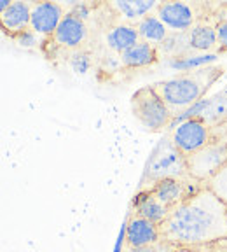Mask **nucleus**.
Listing matches in <instances>:
<instances>
[{
	"mask_svg": "<svg viewBox=\"0 0 227 252\" xmlns=\"http://www.w3.org/2000/svg\"><path fill=\"white\" fill-rule=\"evenodd\" d=\"M189 35V47L191 53H208L212 51L213 47L219 46L217 42V30L215 27L208 23H196L191 30L187 32Z\"/></svg>",
	"mask_w": 227,
	"mask_h": 252,
	"instance_id": "obj_17",
	"label": "nucleus"
},
{
	"mask_svg": "<svg viewBox=\"0 0 227 252\" xmlns=\"http://www.w3.org/2000/svg\"><path fill=\"white\" fill-rule=\"evenodd\" d=\"M194 184H201V182L194 181L192 177L189 179H163V181L156 182L150 189V193L157 198L163 205H166L170 210L173 207L184 201L187 196L194 194L198 189H201L203 186H194Z\"/></svg>",
	"mask_w": 227,
	"mask_h": 252,
	"instance_id": "obj_7",
	"label": "nucleus"
},
{
	"mask_svg": "<svg viewBox=\"0 0 227 252\" xmlns=\"http://www.w3.org/2000/svg\"><path fill=\"white\" fill-rule=\"evenodd\" d=\"M65 14L67 12L63 11L61 5L56 4V2H37V4H31L30 28L42 37H53Z\"/></svg>",
	"mask_w": 227,
	"mask_h": 252,
	"instance_id": "obj_9",
	"label": "nucleus"
},
{
	"mask_svg": "<svg viewBox=\"0 0 227 252\" xmlns=\"http://www.w3.org/2000/svg\"><path fill=\"white\" fill-rule=\"evenodd\" d=\"M159 231L175 247H212L227 240V205L203 186L173 207Z\"/></svg>",
	"mask_w": 227,
	"mask_h": 252,
	"instance_id": "obj_1",
	"label": "nucleus"
},
{
	"mask_svg": "<svg viewBox=\"0 0 227 252\" xmlns=\"http://www.w3.org/2000/svg\"><path fill=\"white\" fill-rule=\"evenodd\" d=\"M199 119H203L210 128L227 125V93L220 91L210 96V103Z\"/></svg>",
	"mask_w": 227,
	"mask_h": 252,
	"instance_id": "obj_19",
	"label": "nucleus"
},
{
	"mask_svg": "<svg viewBox=\"0 0 227 252\" xmlns=\"http://www.w3.org/2000/svg\"><path fill=\"white\" fill-rule=\"evenodd\" d=\"M157 242H161L159 226L135 214L129 217L128 226H126V247H147Z\"/></svg>",
	"mask_w": 227,
	"mask_h": 252,
	"instance_id": "obj_10",
	"label": "nucleus"
},
{
	"mask_svg": "<svg viewBox=\"0 0 227 252\" xmlns=\"http://www.w3.org/2000/svg\"><path fill=\"white\" fill-rule=\"evenodd\" d=\"M161 2L156 0H114L110 7L126 21H137L140 23L143 18L154 14Z\"/></svg>",
	"mask_w": 227,
	"mask_h": 252,
	"instance_id": "obj_14",
	"label": "nucleus"
},
{
	"mask_svg": "<svg viewBox=\"0 0 227 252\" xmlns=\"http://www.w3.org/2000/svg\"><path fill=\"white\" fill-rule=\"evenodd\" d=\"M175 245L168 244V242L161 240L154 245H147V247H138V249H133V247H126L124 252H173L175 251Z\"/></svg>",
	"mask_w": 227,
	"mask_h": 252,
	"instance_id": "obj_24",
	"label": "nucleus"
},
{
	"mask_svg": "<svg viewBox=\"0 0 227 252\" xmlns=\"http://www.w3.org/2000/svg\"><path fill=\"white\" fill-rule=\"evenodd\" d=\"M121 65L128 68H142V67H149L157 62V49L156 46L149 42H137L133 47H129L128 51H124L121 56Z\"/></svg>",
	"mask_w": 227,
	"mask_h": 252,
	"instance_id": "obj_16",
	"label": "nucleus"
},
{
	"mask_svg": "<svg viewBox=\"0 0 227 252\" xmlns=\"http://www.w3.org/2000/svg\"><path fill=\"white\" fill-rule=\"evenodd\" d=\"M72 14L74 16H77L79 20H86L87 16H89V5L87 4H81V2H79V4H74V7H72Z\"/></svg>",
	"mask_w": 227,
	"mask_h": 252,
	"instance_id": "obj_26",
	"label": "nucleus"
},
{
	"mask_svg": "<svg viewBox=\"0 0 227 252\" xmlns=\"http://www.w3.org/2000/svg\"><path fill=\"white\" fill-rule=\"evenodd\" d=\"M137 30L140 33V40L152 44V46H161L168 37V28L157 18L156 12L143 18L140 23H137Z\"/></svg>",
	"mask_w": 227,
	"mask_h": 252,
	"instance_id": "obj_18",
	"label": "nucleus"
},
{
	"mask_svg": "<svg viewBox=\"0 0 227 252\" xmlns=\"http://www.w3.org/2000/svg\"><path fill=\"white\" fill-rule=\"evenodd\" d=\"M217 30V42H219L220 49H226L227 51V20H222L215 25Z\"/></svg>",
	"mask_w": 227,
	"mask_h": 252,
	"instance_id": "obj_25",
	"label": "nucleus"
},
{
	"mask_svg": "<svg viewBox=\"0 0 227 252\" xmlns=\"http://www.w3.org/2000/svg\"><path fill=\"white\" fill-rule=\"evenodd\" d=\"M204 186H206L210 191H213V193L227 205V165L222 166Z\"/></svg>",
	"mask_w": 227,
	"mask_h": 252,
	"instance_id": "obj_21",
	"label": "nucleus"
},
{
	"mask_svg": "<svg viewBox=\"0 0 227 252\" xmlns=\"http://www.w3.org/2000/svg\"><path fill=\"white\" fill-rule=\"evenodd\" d=\"M156 14L171 33H184L196 25L194 7L185 2H161Z\"/></svg>",
	"mask_w": 227,
	"mask_h": 252,
	"instance_id": "obj_8",
	"label": "nucleus"
},
{
	"mask_svg": "<svg viewBox=\"0 0 227 252\" xmlns=\"http://www.w3.org/2000/svg\"><path fill=\"white\" fill-rule=\"evenodd\" d=\"M86 37H87L86 23L83 20H79L77 16H74L72 12H67V14L63 16L59 27L56 28L53 40L61 47L74 49V47L81 46L86 40Z\"/></svg>",
	"mask_w": 227,
	"mask_h": 252,
	"instance_id": "obj_11",
	"label": "nucleus"
},
{
	"mask_svg": "<svg viewBox=\"0 0 227 252\" xmlns=\"http://www.w3.org/2000/svg\"><path fill=\"white\" fill-rule=\"evenodd\" d=\"M187 170V156L180 153L173 146L170 135H166L163 140L154 147L152 154L149 156V161L145 166L143 179H142L140 191H147L156 182L163 179H189Z\"/></svg>",
	"mask_w": 227,
	"mask_h": 252,
	"instance_id": "obj_3",
	"label": "nucleus"
},
{
	"mask_svg": "<svg viewBox=\"0 0 227 252\" xmlns=\"http://www.w3.org/2000/svg\"><path fill=\"white\" fill-rule=\"evenodd\" d=\"M131 112L149 131H161L170 128L173 123L171 110L154 86H143L135 91L131 96Z\"/></svg>",
	"mask_w": 227,
	"mask_h": 252,
	"instance_id": "obj_5",
	"label": "nucleus"
},
{
	"mask_svg": "<svg viewBox=\"0 0 227 252\" xmlns=\"http://www.w3.org/2000/svg\"><path fill=\"white\" fill-rule=\"evenodd\" d=\"M68 65L75 74H87L93 67V56L87 51H74L68 56Z\"/></svg>",
	"mask_w": 227,
	"mask_h": 252,
	"instance_id": "obj_22",
	"label": "nucleus"
},
{
	"mask_svg": "<svg viewBox=\"0 0 227 252\" xmlns=\"http://www.w3.org/2000/svg\"><path fill=\"white\" fill-rule=\"evenodd\" d=\"M133 209H135V216L143 217V219L150 220V222H154L157 226L163 224L168 219L170 212H171L150 191H140L137 194V198L133 201Z\"/></svg>",
	"mask_w": 227,
	"mask_h": 252,
	"instance_id": "obj_12",
	"label": "nucleus"
},
{
	"mask_svg": "<svg viewBox=\"0 0 227 252\" xmlns=\"http://www.w3.org/2000/svg\"><path fill=\"white\" fill-rule=\"evenodd\" d=\"M40 37L37 32H33L31 28H28V30L21 32V33H18V35L14 37L16 44L20 47H25V49H31V47H37L40 42Z\"/></svg>",
	"mask_w": 227,
	"mask_h": 252,
	"instance_id": "obj_23",
	"label": "nucleus"
},
{
	"mask_svg": "<svg viewBox=\"0 0 227 252\" xmlns=\"http://www.w3.org/2000/svg\"><path fill=\"white\" fill-rule=\"evenodd\" d=\"M217 58H219V56L212 55V53L185 55V56H180V58H171L168 62V67L175 68V70H180V72H192V70H198V68L208 67V65L215 62Z\"/></svg>",
	"mask_w": 227,
	"mask_h": 252,
	"instance_id": "obj_20",
	"label": "nucleus"
},
{
	"mask_svg": "<svg viewBox=\"0 0 227 252\" xmlns=\"http://www.w3.org/2000/svg\"><path fill=\"white\" fill-rule=\"evenodd\" d=\"M107 46L112 49L114 53H117L119 56L124 51H128L129 47H133L137 42H140V33H138L137 27L129 23H119L109 28L105 35Z\"/></svg>",
	"mask_w": 227,
	"mask_h": 252,
	"instance_id": "obj_15",
	"label": "nucleus"
},
{
	"mask_svg": "<svg viewBox=\"0 0 227 252\" xmlns=\"http://www.w3.org/2000/svg\"><path fill=\"white\" fill-rule=\"evenodd\" d=\"M220 75H222V68L208 65L198 70L184 72L175 77L159 81L152 86L171 110L173 118H176L189 107L203 100L206 91L217 83Z\"/></svg>",
	"mask_w": 227,
	"mask_h": 252,
	"instance_id": "obj_2",
	"label": "nucleus"
},
{
	"mask_svg": "<svg viewBox=\"0 0 227 252\" xmlns=\"http://www.w3.org/2000/svg\"><path fill=\"white\" fill-rule=\"evenodd\" d=\"M173 252H215L210 247H176Z\"/></svg>",
	"mask_w": 227,
	"mask_h": 252,
	"instance_id": "obj_27",
	"label": "nucleus"
},
{
	"mask_svg": "<svg viewBox=\"0 0 227 252\" xmlns=\"http://www.w3.org/2000/svg\"><path fill=\"white\" fill-rule=\"evenodd\" d=\"M30 18H31V4L21 2V0L12 2L7 11L0 12L2 28L12 37H16L18 33L30 28Z\"/></svg>",
	"mask_w": 227,
	"mask_h": 252,
	"instance_id": "obj_13",
	"label": "nucleus"
},
{
	"mask_svg": "<svg viewBox=\"0 0 227 252\" xmlns=\"http://www.w3.org/2000/svg\"><path fill=\"white\" fill-rule=\"evenodd\" d=\"M227 165V125L212 128V140L203 149L187 156V170L194 181L206 184Z\"/></svg>",
	"mask_w": 227,
	"mask_h": 252,
	"instance_id": "obj_4",
	"label": "nucleus"
},
{
	"mask_svg": "<svg viewBox=\"0 0 227 252\" xmlns=\"http://www.w3.org/2000/svg\"><path fill=\"white\" fill-rule=\"evenodd\" d=\"M168 135L176 149L184 156H191L212 140V128L203 119L196 118L171 126Z\"/></svg>",
	"mask_w": 227,
	"mask_h": 252,
	"instance_id": "obj_6",
	"label": "nucleus"
}]
</instances>
